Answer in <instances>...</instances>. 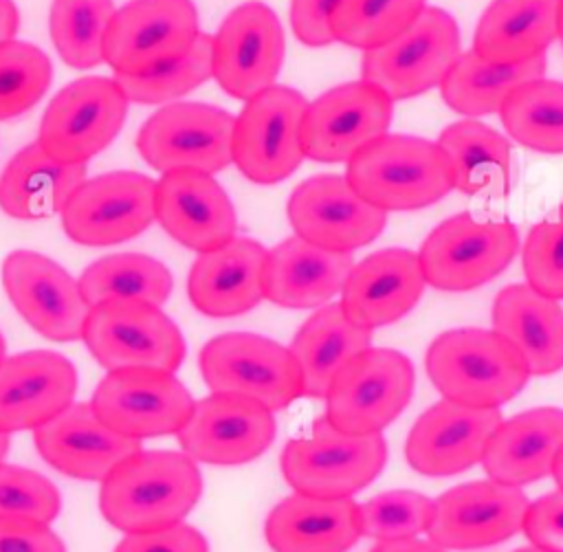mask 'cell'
I'll return each instance as SVG.
<instances>
[{
	"label": "cell",
	"instance_id": "cell-1",
	"mask_svg": "<svg viewBox=\"0 0 563 552\" xmlns=\"http://www.w3.org/2000/svg\"><path fill=\"white\" fill-rule=\"evenodd\" d=\"M202 495V475L187 453L139 451L123 460L99 488L103 519L130 534L180 523Z\"/></svg>",
	"mask_w": 563,
	"mask_h": 552
},
{
	"label": "cell",
	"instance_id": "cell-2",
	"mask_svg": "<svg viewBox=\"0 0 563 552\" xmlns=\"http://www.w3.org/2000/svg\"><path fill=\"white\" fill-rule=\"evenodd\" d=\"M433 387L468 407L495 409L515 398L530 369L519 350L497 330L455 328L438 334L424 356Z\"/></svg>",
	"mask_w": 563,
	"mask_h": 552
},
{
	"label": "cell",
	"instance_id": "cell-3",
	"mask_svg": "<svg viewBox=\"0 0 563 552\" xmlns=\"http://www.w3.org/2000/svg\"><path fill=\"white\" fill-rule=\"evenodd\" d=\"M347 183L383 211H416L455 189L453 165L438 141L385 134L347 161Z\"/></svg>",
	"mask_w": 563,
	"mask_h": 552
},
{
	"label": "cell",
	"instance_id": "cell-4",
	"mask_svg": "<svg viewBox=\"0 0 563 552\" xmlns=\"http://www.w3.org/2000/svg\"><path fill=\"white\" fill-rule=\"evenodd\" d=\"M387 462V442L380 433L352 435L328 418L312 422L306 435L292 438L282 451L284 479L295 493L325 499H345L372 484Z\"/></svg>",
	"mask_w": 563,
	"mask_h": 552
},
{
	"label": "cell",
	"instance_id": "cell-5",
	"mask_svg": "<svg viewBox=\"0 0 563 552\" xmlns=\"http://www.w3.org/2000/svg\"><path fill=\"white\" fill-rule=\"evenodd\" d=\"M519 251L517 227L506 218L457 213L422 242L418 260L424 281L444 292H466L497 277Z\"/></svg>",
	"mask_w": 563,
	"mask_h": 552
},
{
	"label": "cell",
	"instance_id": "cell-6",
	"mask_svg": "<svg viewBox=\"0 0 563 552\" xmlns=\"http://www.w3.org/2000/svg\"><path fill=\"white\" fill-rule=\"evenodd\" d=\"M413 380V365L402 352L367 347L332 378L325 394V418L352 435L380 433L409 405Z\"/></svg>",
	"mask_w": 563,
	"mask_h": 552
},
{
	"label": "cell",
	"instance_id": "cell-7",
	"mask_svg": "<svg viewBox=\"0 0 563 552\" xmlns=\"http://www.w3.org/2000/svg\"><path fill=\"white\" fill-rule=\"evenodd\" d=\"M200 374L211 394H235L271 411L303 396V376L290 347L253 332H227L205 343Z\"/></svg>",
	"mask_w": 563,
	"mask_h": 552
},
{
	"label": "cell",
	"instance_id": "cell-8",
	"mask_svg": "<svg viewBox=\"0 0 563 552\" xmlns=\"http://www.w3.org/2000/svg\"><path fill=\"white\" fill-rule=\"evenodd\" d=\"M460 55V29L453 15L424 7L398 37L363 53L361 79L378 86L394 101L411 99L440 86Z\"/></svg>",
	"mask_w": 563,
	"mask_h": 552
},
{
	"label": "cell",
	"instance_id": "cell-9",
	"mask_svg": "<svg viewBox=\"0 0 563 552\" xmlns=\"http://www.w3.org/2000/svg\"><path fill=\"white\" fill-rule=\"evenodd\" d=\"M81 341L108 372H176L185 358L178 325L147 301H106L90 308Z\"/></svg>",
	"mask_w": 563,
	"mask_h": 552
},
{
	"label": "cell",
	"instance_id": "cell-10",
	"mask_svg": "<svg viewBox=\"0 0 563 552\" xmlns=\"http://www.w3.org/2000/svg\"><path fill=\"white\" fill-rule=\"evenodd\" d=\"M235 117L200 101H172L136 134L141 158L156 172L198 169L216 174L233 163Z\"/></svg>",
	"mask_w": 563,
	"mask_h": 552
},
{
	"label": "cell",
	"instance_id": "cell-11",
	"mask_svg": "<svg viewBox=\"0 0 563 552\" xmlns=\"http://www.w3.org/2000/svg\"><path fill=\"white\" fill-rule=\"evenodd\" d=\"M128 103L114 77L75 79L48 101L37 143L59 163L86 165L114 141L123 128Z\"/></svg>",
	"mask_w": 563,
	"mask_h": 552
},
{
	"label": "cell",
	"instance_id": "cell-12",
	"mask_svg": "<svg viewBox=\"0 0 563 552\" xmlns=\"http://www.w3.org/2000/svg\"><path fill=\"white\" fill-rule=\"evenodd\" d=\"M308 101L288 86H271L244 101L233 128V165L257 185L288 178L306 158L301 125Z\"/></svg>",
	"mask_w": 563,
	"mask_h": 552
},
{
	"label": "cell",
	"instance_id": "cell-13",
	"mask_svg": "<svg viewBox=\"0 0 563 552\" xmlns=\"http://www.w3.org/2000/svg\"><path fill=\"white\" fill-rule=\"evenodd\" d=\"M156 180L139 172L86 178L62 209L64 233L84 246H110L136 238L156 220Z\"/></svg>",
	"mask_w": 563,
	"mask_h": 552
},
{
	"label": "cell",
	"instance_id": "cell-14",
	"mask_svg": "<svg viewBox=\"0 0 563 552\" xmlns=\"http://www.w3.org/2000/svg\"><path fill=\"white\" fill-rule=\"evenodd\" d=\"M189 389L163 369H112L95 387L90 407L117 433L145 440L178 433L191 411Z\"/></svg>",
	"mask_w": 563,
	"mask_h": 552
},
{
	"label": "cell",
	"instance_id": "cell-15",
	"mask_svg": "<svg viewBox=\"0 0 563 552\" xmlns=\"http://www.w3.org/2000/svg\"><path fill=\"white\" fill-rule=\"evenodd\" d=\"M200 33L191 0H130L110 22L103 57L114 73L139 75L183 57Z\"/></svg>",
	"mask_w": 563,
	"mask_h": 552
},
{
	"label": "cell",
	"instance_id": "cell-16",
	"mask_svg": "<svg viewBox=\"0 0 563 552\" xmlns=\"http://www.w3.org/2000/svg\"><path fill=\"white\" fill-rule=\"evenodd\" d=\"M394 99L378 86L365 79L339 84L308 103L301 125L303 154L319 163H347L387 134Z\"/></svg>",
	"mask_w": 563,
	"mask_h": 552
},
{
	"label": "cell",
	"instance_id": "cell-17",
	"mask_svg": "<svg viewBox=\"0 0 563 552\" xmlns=\"http://www.w3.org/2000/svg\"><path fill=\"white\" fill-rule=\"evenodd\" d=\"M2 286L18 314L51 341L84 336L90 303L79 279L35 251H11L2 262Z\"/></svg>",
	"mask_w": 563,
	"mask_h": 552
},
{
	"label": "cell",
	"instance_id": "cell-18",
	"mask_svg": "<svg viewBox=\"0 0 563 552\" xmlns=\"http://www.w3.org/2000/svg\"><path fill=\"white\" fill-rule=\"evenodd\" d=\"M284 51V29L275 11L264 2H244L213 35V79L233 99L249 101L275 86Z\"/></svg>",
	"mask_w": 563,
	"mask_h": 552
},
{
	"label": "cell",
	"instance_id": "cell-19",
	"mask_svg": "<svg viewBox=\"0 0 563 552\" xmlns=\"http://www.w3.org/2000/svg\"><path fill=\"white\" fill-rule=\"evenodd\" d=\"M286 216L295 235L336 253H352L374 242L387 224V211L361 198L345 174L301 180L288 198Z\"/></svg>",
	"mask_w": 563,
	"mask_h": 552
},
{
	"label": "cell",
	"instance_id": "cell-20",
	"mask_svg": "<svg viewBox=\"0 0 563 552\" xmlns=\"http://www.w3.org/2000/svg\"><path fill=\"white\" fill-rule=\"evenodd\" d=\"M528 497L519 486L495 479L460 484L435 499L427 534L444 550L497 545L523 528Z\"/></svg>",
	"mask_w": 563,
	"mask_h": 552
},
{
	"label": "cell",
	"instance_id": "cell-21",
	"mask_svg": "<svg viewBox=\"0 0 563 552\" xmlns=\"http://www.w3.org/2000/svg\"><path fill=\"white\" fill-rule=\"evenodd\" d=\"M275 431L273 411L262 402L235 394H211L194 405L176 435L191 460L235 466L260 457L273 444Z\"/></svg>",
	"mask_w": 563,
	"mask_h": 552
},
{
	"label": "cell",
	"instance_id": "cell-22",
	"mask_svg": "<svg viewBox=\"0 0 563 552\" xmlns=\"http://www.w3.org/2000/svg\"><path fill=\"white\" fill-rule=\"evenodd\" d=\"M499 407L482 409L440 400L409 429L405 442L407 464L429 477L457 475L482 462L486 444L501 424Z\"/></svg>",
	"mask_w": 563,
	"mask_h": 552
},
{
	"label": "cell",
	"instance_id": "cell-23",
	"mask_svg": "<svg viewBox=\"0 0 563 552\" xmlns=\"http://www.w3.org/2000/svg\"><path fill=\"white\" fill-rule=\"evenodd\" d=\"M156 220L178 244L207 253L235 238L238 216L213 174L165 172L156 180Z\"/></svg>",
	"mask_w": 563,
	"mask_h": 552
},
{
	"label": "cell",
	"instance_id": "cell-24",
	"mask_svg": "<svg viewBox=\"0 0 563 552\" xmlns=\"http://www.w3.org/2000/svg\"><path fill=\"white\" fill-rule=\"evenodd\" d=\"M75 365L53 350H29L0 363V433L37 429L73 405Z\"/></svg>",
	"mask_w": 563,
	"mask_h": 552
},
{
	"label": "cell",
	"instance_id": "cell-25",
	"mask_svg": "<svg viewBox=\"0 0 563 552\" xmlns=\"http://www.w3.org/2000/svg\"><path fill=\"white\" fill-rule=\"evenodd\" d=\"M33 440L44 462L68 477L88 482H103L123 460L141 451V440L110 429L90 402L68 405L37 427Z\"/></svg>",
	"mask_w": 563,
	"mask_h": 552
},
{
	"label": "cell",
	"instance_id": "cell-26",
	"mask_svg": "<svg viewBox=\"0 0 563 552\" xmlns=\"http://www.w3.org/2000/svg\"><path fill=\"white\" fill-rule=\"evenodd\" d=\"M424 286L418 253L391 246L352 266L339 303L352 323L374 330L402 319L418 303Z\"/></svg>",
	"mask_w": 563,
	"mask_h": 552
},
{
	"label": "cell",
	"instance_id": "cell-27",
	"mask_svg": "<svg viewBox=\"0 0 563 552\" xmlns=\"http://www.w3.org/2000/svg\"><path fill=\"white\" fill-rule=\"evenodd\" d=\"M266 255L257 240L238 235L220 249L198 253L187 277L189 301L216 319L253 310L264 299Z\"/></svg>",
	"mask_w": 563,
	"mask_h": 552
},
{
	"label": "cell",
	"instance_id": "cell-28",
	"mask_svg": "<svg viewBox=\"0 0 563 552\" xmlns=\"http://www.w3.org/2000/svg\"><path fill=\"white\" fill-rule=\"evenodd\" d=\"M354 266L352 253H336L290 235L268 251L264 264V299L282 308H321Z\"/></svg>",
	"mask_w": 563,
	"mask_h": 552
},
{
	"label": "cell",
	"instance_id": "cell-29",
	"mask_svg": "<svg viewBox=\"0 0 563 552\" xmlns=\"http://www.w3.org/2000/svg\"><path fill=\"white\" fill-rule=\"evenodd\" d=\"M563 449V409L534 407L501 420L490 435L482 464L490 479L526 486L552 475Z\"/></svg>",
	"mask_w": 563,
	"mask_h": 552
},
{
	"label": "cell",
	"instance_id": "cell-30",
	"mask_svg": "<svg viewBox=\"0 0 563 552\" xmlns=\"http://www.w3.org/2000/svg\"><path fill=\"white\" fill-rule=\"evenodd\" d=\"M264 532L273 552H347L363 537L358 504L352 497L325 499L301 493L273 506Z\"/></svg>",
	"mask_w": 563,
	"mask_h": 552
},
{
	"label": "cell",
	"instance_id": "cell-31",
	"mask_svg": "<svg viewBox=\"0 0 563 552\" xmlns=\"http://www.w3.org/2000/svg\"><path fill=\"white\" fill-rule=\"evenodd\" d=\"M493 330L506 336L528 363L530 374L563 369V308L528 284H512L493 301Z\"/></svg>",
	"mask_w": 563,
	"mask_h": 552
},
{
	"label": "cell",
	"instance_id": "cell-32",
	"mask_svg": "<svg viewBox=\"0 0 563 552\" xmlns=\"http://www.w3.org/2000/svg\"><path fill=\"white\" fill-rule=\"evenodd\" d=\"M561 0H493L482 13L473 53L493 64H523L545 55L559 37Z\"/></svg>",
	"mask_w": 563,
	"mask_h": 552
},
{
	"label": "cell",
	"instance_id": "cell-33",
	"mask_svg": "<svg viewBox=\"0 0 563 552\" xmlns=\"http://www.w3.org/2000/svg\"><path fill=\"white\" fill-rule=\"evenodd\" d=\"M84 180L86 165L59 163L37 141L29 143L0 174V209L15 220L51 218Z\"/></svg>",
	"mask_w": 563,
	"mask_h": 552
},
{
	"label": "cell",
	"instance_id": "cell-34",
	"mask_svg": "<svg viewBox=\"0 0 563 552\" xmlns=\"http://www.w3.org/2000/svg\"><path fill=\"white\" fill-rule=\"evenodd\" d=\"M367 347L372 330L352 323L341 303H325L312 312L290 343L303 376V396L325 398L336 372Z\"/></svg>",
	"mask_w": 563,
	"mask_h": 552
},
{
	"label": "cell",
	"instance_id": "cell-35",
	"mask_svg": "<svg viewBox=\"0 0 563 552\" xmlns=\"http://www.w3.org/2000/svg\"><path fill=\"white\" fill-rule=\"evenodd\" d=\"M438 145L453 165L455 189L468 196H499L512 183V150L506 136L477 119L446 125Z\"/></svg>",
	"mask_w": 563,
	"mask_h": 552
},
{
	"label": "cell",
	"instance_id": "cell-36",
	"mask_svg": "<svg viewBox=\"0 0 563 552\" xmlns=\"http://www.w3.org/2000/svg\"><path fill=\"white\" fill-rule=\"evenodd\" d=\"M543 73L545 55L523 64H493L468 51L455 59L440 84V92L457 114L484 117L499 112L515 88L543 77Z\"/></svg>",
	"mask_w": 563,
	"mask_h": 552
},
{
	"label": "cell",
	"instance_id": "cell-37",
	"mask_svg": "<svg viewBox=\"0 0 563 552\" xmlns=\"http://www.w3.org/2000/svg\"><path fill=\"white\" fill-rule=\"evenodd\" d=\"M90 306L106 301H147L163 306L174 288L169 268L143 253H112L99 257L79 277Z\"/></svg>",
	"mask_w": 563,
	"mask_h": 552
},
{
	"label": "cell",
	"instance_id": "cell-38",
	"mask_svg": "<svg viewBox=\"0 0 563 552\" xmlns=\"http://www.w3.org/2000/svg\"><path fill=\"white\" fill-rule=\"evenodd\" d=\"M508 136L541 154H563V81L532 79L515 88L499 110Z\"/></svg>",
	"mask_w": 563,
	"mask_h": 552
},
{
	"label": "cell",
	"instance_id": "cell-39",
	"mask_svg": "<svg viewBox=\"0 0 563 552\" xmlns=\"http://www.w3.org/2000/svg\"><path fill=\"white\" fill-rule=\"evenodd\" d=\"M114 13L112 0H53L48 31L62 62L81 70L106 62L103 44Z\"/></svg>",
	"mask_w": 563,
	"mask_h": 552
},
{
	"label": "cell",
	"instance_id": "cell-40",
	"mask_svg": "<svg viewBox=\"0 0 563 552\" xmlns=\"http://www.w3.org/2000/svg\"><path fill=\"white\" fill-rule=\"evenodd\" d=\"M424 0H339L332 35L352 48L372 51L398 37L424 11Z\"/></svg>",
	"mask_w": 563,
	"mask_h": 552
},
{
	"label": "cell",
	"instance_id": "cell-41",
	"mask_svg": "<svg viewBox=\"0 0 563 552\" xmlns=\"http://www.w3.org/2000/svg\"><path fill=\"white\" fill-rule=\"evenodd\" d=\"M211 57H213V35L200 33L183 57L139 75L114 73V79L121 86L128 101L132 103H141V106L167 103L185 97L187 92L196 90L200 84L213 77Z\"/></svg>",
	"mask_w": 563,
	"mask_h": 552
},
{
	"label": "cell",
	"instance_id": "cell-42",
	"mask_svg": "<svg viewBox=\"0 0 563 552\" xmlns=\"http://www.w3.org/2000/svg\"><path fill=\"white\" fill-rule=\"evenodd\" d=\"M53 66L35 44L9 40L0 44V121L31 110L48 90Z\"/></svg>",
	"mask_w": 563,
	"mask_h": 552
},
{
	"label": "cell",
	"instance_id": "cell-43",
	"mask_svg": "<svg viewBox=\"0 0 563 552\" xmlns=\"http://www.w3.org/2000/svg\"><path fill=\"white\" fill-rule=\"evenodd\" d=\"M435 512V499L416 490H387L358 504L361 530L376 541L411 539L427 532Z\"/></svg>",
	"mask_w": 563,
	"mask_h": 552
},
{
	"label": "cell",
	"instance_id": "cell-44",
	"mask_svg": "<svg viewBox=\"0 0 563 552\" xmlns=\"http://www.w3.org/2000/svg\"><path fill=\"white\" fill-rule=\"evenodd\" d=\"M62 510L59 490L44 475L0 462V517L51 523Z\"/></svg>",
	"mask_w": 563,
	"mask_h": 552
},
{
	"label": "cell",
	"instance_id": "cell-45",
	"mask_svg": "<svg viewBox=\"0 0 563 552\" xmlns=\"http://www.w3.org/2000/svg\"><path fill=\"white\" fill-rule=\"evenodd\" d=\"M521 255L526 284L550 299H563V211L530 229Z\"/></svg>",
	"mask_w": 563,
	"mask_h": 552
},
{
	"label": "cell",
	"instance_id": "cell-46",
	"mask_svg": "<svg viewBox=\"0 0 563 552\" xmlns=\"http://www.w3.org/2000/svg\"><path fill=\"white\" fill-rule=\"evenodd\" d=\"M521 530L530 545L563 552V490L530 501Z\"/></svg>",
	"mask_w": 563,
	"mask_h": 552
},
{
	"label": "cell",
	"instance_id": "cell-47",
	"mask_svg": "<svg viewBox=\"0 0 563 552\" xmlns=\"http://www.w3.org/2000/svg\"><path fill=\"white\" fill-rule=\"evenodd\" d=\"M114 552H209V545L202 532L180 521L161 530L130 532Z\"/></svg>",
	"mask_w": 563,
	"mask_h": 552
},
{
	"label": "cell",
	"instance_id": "cell-48",
	"mask_svg": "<svg viewBox=\"0 0 563 552\" xmlns=\"http://www.w3.org/2000/svg\"><path fill=\"white\" fill-rule=\"evenodd\" d=\"M339 0H290V26L295 37L312 48L330 46L332 35V13Z\"/></svg>",
	"mask_w": 563,
	"mask_h": 552
},
{
	"label": "cell",
	"instance_id": "cell-49",
	"mask_svg": "<svg viewBox=\"0 0 563 552\" xmlns=\"http://www.w3.org/2000/svg\"><path fill=\"white\" fill-rule=\"evenodd\" d=\"M0 552H66L48 523L0 517Z\"/></svg>",
	"mask_w": 563,
	"mask_h": 552
},
{
	"label": "cell",
	"instance_id": "cell-50",
	"mask_svg": "<svg viewBox=\"0 0 563 552\" xmlns=\"http://www.w3.org/2000/svg\"><path fill=\"white\" fill-rule=\"evenodd\" d=\"M369 552H446L431 539L422 541L418 537L411 539H394V541H378Z\"/></svg>",
	"mask_w": 563,
	"mask_h": 552
},
{
	"label": "cell",
	"instance_id": "cell-51",
	"mask_svg": "<svg viewBox=\"0 0 563 552\" xmlns=\"http://www.w3.org/2000/svg\"><path fill=\"white\" fill-rule=\"evenodd\" d=\"M20 26V15L13 0H0V44L15 37Z\"/></svg>",
	"mask_w": 563,
	"mask_h": 552
},
{
	"label": "cell",
	"instance_id": "cell-52",
	"mask_svg": "<svg viewBox=\"0 0 563 552\" xmlns=\"http://www.w3.org/2000/svg\"><path fill=\"white\" fill-rule=\"evenodd\" d=\"M552 475H554V479H556L559 490H563V449L559 451V457H556V462H554V471H552Z\"/></svg>",
	"mask_w": 563,
	"mask_h": 552
},
{
	"label": "cell",
	"instance_id": "cell-53",
	"mask_svg": "<svg viewBox=\"0 0 563 552\" xmlns=\"http://www.w3.org/2000/svg\"><path fill=\"white\" fill-rule=\"evenodd\" d=\"M9 446H11V440L7 433H0V462L4 460V455L9 453Z\"/></svg>",
	"mask_w": 563,
	"mask_h": 552
},
{
	"label": "cell",
	"instance_id": "cell-54",
	"mask_svg": "<svg viewBox=\"0 0 563 552\" xmlns=\"http://www.w3.org/2000/svg\"><path fill=\"white\" fill-rule=\"evenodd\" d=\"M559 40L563 44V0H561V7H559Z\"/></svg>",
	"mask_w": 563,
	"mask_h": 552
},
{
	"label": "cell",
	"instance_id": "cell-55",
	"mask_svg": "<svg viewBox=\"0 0 563 552\" xmlns=\"http://www.w3.org/2000/svg\"><path fill=\"white\" fill-rule=\"evenodd\" d=\"M515 552H550V550H543V548H537V545H528V548H519Z\"/></svg>",
	"mask_w": 563,
	"mask_h": 552
},
{
	"label": "cell",
	"instance_id": "cell-56",
	"mask_svg": "<svg viewBox=\"0 0 563 552\" xmlns=\"http://www.w3.org/2000/svg\"><path fill=\"white\" fill-rule=\"evenodd\" d=\"M4 347H7V345H4V336H2V332H0V363L7 358V356H4Z\"/></svg>",
	"mask_w": 563,
	"mask_h": 552
}]
</instances>
